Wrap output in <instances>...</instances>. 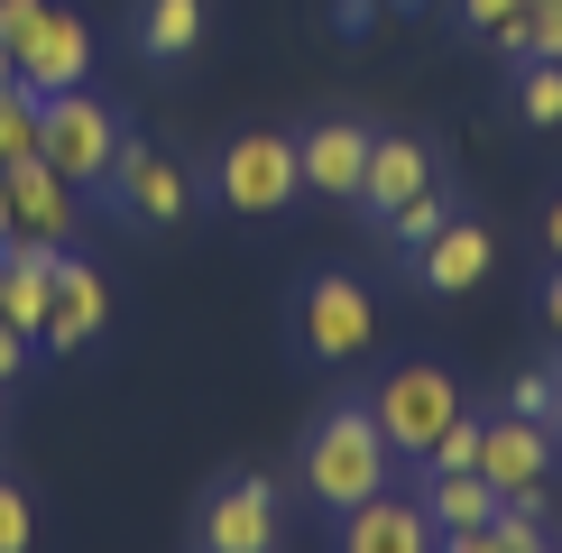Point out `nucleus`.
<instances>
[{
  "label": "nucleus",
  "instance_id": "393cba45",
  "mask_svg": "<svg viewBox=\"0 0 562 553\" xmlns=\"http://www.w3.org/2000/svg\"><path fill=\"white\" fill-rule=\"evenodd\" d=\"M452 10H461V29H471V37H498V29H517V19H526V0H452Z\"/></svg>",
  "mask_w": 562,
  "mask_h": 553
},
{
  "label": "nucleus",
  "instance_id": "4468645a",
  "mask_svg": "<svg viewBox=\"0 0 562 553\" xmlns=\"http://www.w3.org/2000/svg\"><path fill=\"white\" fill-rule=\"evenodd\" d=\"M425 184H434V148H425V138H369V176H360L369 222H387L396 203H415Z\"/></svg>",
  "mask_w": 562,
  "mask_h": 553
},
{
  "label": "nucleus",
  "instance_id": "412c9836",
  "mask_svg": "<svg viewBox=\"0 0 562 553\" xmlns=\"http://www.w3.org/2000/svg\"><path fill=\"white\" fill-rule=\"evenodd\" d=\"M442 222H452V203H442L434 184H425V194H415V203H396V213H387L379 230H387V240H396V249H406V259H415V249H425V240H434Z\"/></svg>",
  "mask_w": 562,
  "mask_h": 553
},
{
  "label": "nucleus",
  "instance_id": "0eeeda50",
  "mask_svg": "<svg viewBox=\"0 0 562 553\" xmlns=\"http://www.w3.org/2000/svg\"><path fill=\"white\" fill-rule=\"evenodd\" d=\"M10 75L29 83V92H75V83H92V29H83V10H56V0H46V19L29 29V46L10 56Z\"/></svg>",
  "mask_w": 562,
  "mask_h": 553
},
{
  "label": "nucleus",
  "instance_id": "f704fd0d",
  "mask_svg": "<svg viewBox=\"0 0 562 553\" xmlns=\"http://www.w3.org/2000/svg\"><path fill=\"white\" fill-rule=\"evenodd\" d=\"M553 433H562V406H553Z\"/></svg>",
  "mask_w": 562,
  "mask_h": 553
},
{
  "label": "nucleus",
  "instance_id": "f257e3e1",
  "mask_svg": "<svg viewBox=\"0 0 562 553\" xmlns=\"http://www.w3.org/2000/svg\"><path fill=\"white\" fill-rule=\"evenodd\" d=\"M387 471H396V452H387V433H379L369 406H333L314 433H304V498H323L333 517L360 507V498H379Z\"/></svg>",
  "mask_w": 562,
  "mask_h": 553
},
{
  "label": "nucleus",
  "instance_id": "9b49d317",
  "mask_svg": "<svg viewBox=\"0 0 562 553\" xmlns=\"http://www.w3.org/2000/svg\"><path fill=\"white\" fill-rule=\"evenodd\" d=\"M0 184H10V230L19 240H75V184H65L46 157H19V167H0Z\"/></svg>",
  "mask_w": 562,
  "mask_h": 553
},
{
  "label": "nucleus",
  "instance_id": "7c9ffc66",
  "mask_svg": "<svg viewBox=\"0 0 562 553\" xmlns=\"http://www.w3.org/2000/svg\"><path fill=\"white\" fill-rule=\"evenodd\" d=\"M544 240H553V268H562V203H553V213H544Z\"/></svg>",
  "mask_w": 562,
  "mask_h": 553
},
{
  "label": "nucleus",
  "instance_id": "1a4fd4ad",
  "mask_svg": "<svg viewBox=\"0 0 562 553\" xmlns=\"http://www.w3.org/2000/svg\"><path fill=\"white\" fill-rule=\"evenodd\" d=\"M333 553H442V526L425 517V498H360V507H341V535Z\"/></svg>",
  "mask_w": 562,
  "mask_h": 553
},
{
  "label": "nucleus",
  "instance_id": "f8f14e48",
  "mask_svg": "<svg viewBox=\"0 0 562 553\" xmlns=\"http://www.w3.org/2000/svg\"><path fill=\"white\" fill-rule=\"evenodd\" d=\"M544 461H553V425H526V415H498V425H480V479H488L498 498L544 489Z\"/></svg>",
  "mask_w": 562,
  "mask_h": 553
},
{
  "label": "nucleus",
  "instance_id": "2f4dec72",
  "mask_svg": "<svg viewBox=\"0 0 562 553\" xmlns=\"http://www.w3.org/2000/svg\"><path fill=\"white\" fill-rule=\"evenodd\" d=\"M19 240V230H10V184H0V249H10Z\"/></svg>",
  "mask_w": 562,
  "mask_h": 553
},
{
  "label": "nucleus",
  "instance_id": "a211bd4d",
  "mask_svg": "<svg viewBox=\"0 0 562 553\" xmlns=\"http://www.w3.org/2000/svg\"><path fill=\"white\" fill-rule=\"evenodd\" d=\"M37 129H46V92L29 83H0V167H19V157H37Z\"/></svg>",
  "mask_w": 562,
  "mask_h": 553
},
{
  "label": "nucleus",
  "instance_id": "bb28decb",
  "mask_svg": "<svg viewBox=\"0 0 562 553\" xmlns=\"http://www.w3.org/2000/svg\"><path fill=\"white\" fill-rule=\"evenodd\" d=\"M29 351H37V341H29V332H19V323H10V314H0V379H19V369H29Z\"/></svg>",
  "mask_w": 562,
  "mask_h": 553
},
{
  "label": "nucleus",
  "instance_id": "c9c22d12",
  "mask_svg": "<svg viewBox=\"0 0 562 553\" xmlns=\"http://www.w3.org/2000/svg\"><path fill=\"white\" fill-rule=\"evenodd\" d=\"M535 553H553V544H535Z\"/></svg>",
  "mask_w": 562,
  "mask_h": 553
},
{
  "label": "nucleus",
  "instance_id": "f03ea898",
  "mask_svg": "<svg viewBox=\"0 0 562 553\" xmlns=\"http://www.w3.org/2000/svg\"><path fill=\"white\" fill-rule=\"evenodd\" d=\"M121 111H111L102 102V92H46V129H37V157H46V167H56L65 184H75V194H83V184H92V194H102V176H111V157H121Z\"/></svg>",
  "mask_w": 562,
  "mask_h": 553
},
{
  "label": "nucleus",
  "instance_id": "dca6fc26",
  "mask_svg": "<svg viewBox=\"0 0 562 553\" xmlns=\"http://www.w3.org/2000/svg\"><path fill=\"white\" fill-rule=\"evenodd\" d=\"M425 517L442 535H471V526L498 517V489H488L480 471H425Z\"/></svg>",
  "mask_w": 562,
  "mask_h": 553
},
{
  "label": "nucleus",
  "instance_id": "2eb2a0df",
  "mask_svg": "<svg viewBox=\"0 0 562 553\" xmlns=\"http://www.w3.org/2000/svg\"><path fill=\"white\" fill-rule=\"evenodd\" d=\"M488 259H498V240H488L480 222H442L425 249H415V276H425L434 295H461V286H480Z\"/></svg>",
  "mask_w": 562,
  "mask_h": 553
},
{
  "label": "nucleus",
  "instance_id": "e433bc0d",
  "mask_svg": "<svg viewBox=\"0 0 562 553\" xmlns=\"http://www.w3.org/2000/svg\"><path fill=\"white\" fill-rule=\"evenodd\" d=\"M553 65H562V56H553Z\"/></svg>",
  "mask_w": 562,
  "mask_h": 553
},
{
  "label": "nucleus",
  "instance_id": "6e6552de",
  "mask_svg": "<svg viewBox=\"0 0 562 553\" xmlns=\"http://www.w3.org/2000/svg\"><path fill=\"white\" fill-rule=\"evenodd\" d=\"M203 553H277V489L268 479H222L194 517Z\"/></svg>",
  "mask_w": 562,
  "mask_h": 553
},
{
  "label": "nucleus",
  "instance_id": "ddd939ff",
  "mask_svg": "<svg viewBox=\"0 0 562 553\" xmlns=\"http://www.w3.org/2000/svg\"><path fill=\"white\" fill-rule=\"evenodd\" d=\"M295 167H304V194H350L360 203V176H369V129L360 121H323L295 138Z\"/></svg>",
  "mask_w": 562,
  "mask_h": 553
},
{
  "label": "nucleus",
  "instance_id": "cd10ccee",
  "mask_svg": "<svg viewBox=\"0 0 562 553\" xmlns=\"http://www.w3.org/2000/svg\"><path fill=\"white\" fill-rule=\"evenodd\" d=\"M442 553H517L498 526H471V535H442Z\"/></svg>",
  "mask_w": 562,
  "mask_h": 553
},
{
  "label": "nucleus",
  "instance_id": "39448f33",
  "mask_svg": "<svg viewBox=\"0 0 562 553\" xmlns=\"http://www.w3.org/2000/svg\"><path fill=\"white\" fill-rule=\"evenodd\" d=\"M295 341H304V360H323V369H341V360H360L369 341H379V305H369V286L360 276H314V286L295 295Z\"/></svg>",
  "mask_w": 562,
  "mask_h": 553
},
{
  "label": "nucleus",
  "instance_id": "4be33fe9",
  "mask_svg": "<svg viewBox=\"0 0 562 553\" xmlns=\"http://www.w3.org/2000/svg\"><path fill=\"white\" fill-rule=\"evenodd\" d=\"M553 406H562V369H526V379H507V415L553 425Z\"/></svg>",
  "mask_w": 562,
  "mask_h": 553
},
{
  "label": "nucleus",
  "instance_id": "7ed1b4c3",
  "mask_svg": "<svg viewBox=\"0 0 562 553\" xmlns=\"http://www.w3.org/2000/svg\"><path fill=\"white\" fill-rule=\"evenodd\" d=\"M369 415H379V433H387L396 461H425L442 443V425L461 415V379H452V369H434V360H406V369H387V379H379Z\"/></svg>",
  "mask_w": 562,
  "mask_h": 553
},
{
  "label": "nucleus",
  "instance_id": "6ab92c4d",
  "mask_svg": "<svg viewBox=\"0 0 562 553\" xmlns=\"http://www.w3.org/2000/svg\"><path fill=\"white\" fill-rule=\"evenodd\" d=\"M517 111H526L535 129H562V65L553 56H526L517 65Z\"/></svg>",
  "mask_w": 562,
  "mask_h": 553
},
{
  "label": "nucleus",
  "instance_id": "473e14b6",
  "mask_svg": "<svg viewBox=\"0 0 562 553\" xmlns=\"http://www.w3.org/2000/svg\"><path fill=\"white\" fill-rule=\"evenodd\" d=\"M387 10H425V0H387Z\"/></svg>",
  "mask_w": 562,
  "mask_h": 553
},
{
  "label": "nucleus",
  "instance_id": "9d476101",
  "mask_svg": "<svg viewBox=\"0 0 562 553\" xmlns=\"http://www.w3.org/2000/svg\"><path fill=\"white\" fill-rule=\"evenodd\" d=\"M102 323H111V286H102V268L75 259V249H56V305H46V351H83V341H102Z\"/></svg>",
  "mask_w": 562,
  "mask_h": 553
},
{
  "label": "nucleus",
  "instance_id": "72a5a7b5",
  "mask_svg": "<svg viewBox=\"0 0 562 553\" xmlns=\"http://www.w3.org/2000/svg\"><path fill=\"white\" fill-rule=\"evenodd\" d=\"M0 83H10V46H0Z\"/></svg>",
  "mask_w": 562,
  "mask_h": 553
},
{
  "label": "nucleus",
  "instance_id": "b1692460",
  "mask_svg": "<svg viewBox=\"0 0 562 553\" xmlns=\"http://www.w3.org/2000/svg\"><path fill=\"white\" fill-rule=\"evenodd\" d=\"M29 544H37V507L19 479H0V553H29Z\"/></svg>",
  "mask_w": 562,
  "mask_h": 553
},
{
  "label": "nucleus",
  "instance_id": "f3484780",
  "mask_svg": "<svg viewBox=\"0 0 562 553\" xmlns=\"http://www.w3.org/2000/svg\"><path fill=\"white\" fill-rule=\"evenodd\" d=\"M203 46V0H138V56L176 65Z\"/></svg>",
  "mask_w": 562,
  "mask_h": 553
},
{
  "label": "nucleus",
  "instance_id": "423d86ee",
  "mask_svg": "<svg viewBox=\"0 0 562 553\" xmlns=\"http://www.w3.org/2000/svg\"><path fill=\"white\" fill-rule=\"evenodd\" d=\"M102 203H111V213H130V222L176 230L184 213H194V176H184L176 157H157L148 138H121V157H111V176H102Z\"/></svg>",
  "mask_w": 562,
  "mask_h": 553
},
{
  "label": "nucleus",
  "instance_id": "a878e982",
  "mask_svg": "<svg viewBox=\"0 0 562 553\" xmlns=\"http://www.w3.org/2000/svg\"><path fill=\"white\" fill-rule=\"evenodd\" d=\"M37 19H46V0H0V46H10V56H19Z\"/></svg>",
  "mask_w": 562,
  "mask_h": 553
},
{
  "label": "nucleus",
  "instance_id": "aec40b11",
  "mask_svg": "<svg viewBox=\"0 0 562 553\" xmlns=\"http://www.w3.org/2000/svg\"><path fill=\"white\" fill-rule=\"evenodd\" d=\"M498 46H507V56H562V0H526V19H517V29H498Z\"/></svg>",
  "mask_w": 562,
  "mask_h": 553
},
{
  "label": "nucleus",
  "instance_id": "5701e85b",
  "mask_svg": "<svg viewBox=\"0 0 562 553\" xmlns=\"http://www.w3.org/2000/svg\"><path fill=\"white\" fill-rule=\"evenodd\" d=\"M425 471H480V425H471V406L442 425V443L425 452Z\"/></svg>",
  "mask_w": 562,
  "mask_h": 553
},
{
  "label": "nucleus",
  "instance_id": "20e7f679",
  "mask_svg": "<svg viewBox=\"0 0 562 553\" xmlns=\"http://www.w3.org/2000/svg\"><path fill=\"white\" fill-rule=\"evenodd\" d=\"M295 138H277V129H249V138H231V157L213 167V194H222V213H240V222H277L295 203Z\"/></svg>",
  "mask_w": 562,
  "mask_h": 553
},
{
  "label": "nucleus",
  "instance_id": "c85d7f7f",
  "mask_svg": "<svg viewBox=\"0 0 562 553\" xmlns=\"http://www.w3.org/2000/svg\"><path fill=\"white\" fill-rule=\"evenodd\" d=\"M369 19H379V0H333V29L341 37H369Z\"/></svg>",
  "mask_w": 562,
  "mask_h": 553
},
{
  "label": "nucleus",
  "instance_id": "c756f323",
  "mask_svg": "<svg viewBox=\"0 0 562 553\" xmlns=\"http://www.w3.org/2000/svg\"><path fill=\"white\" fill-rule=\"evenodd\" d=\"M544 323H553V332H562V268L544 276Z\"/></svg>",
  "mask_w": 562,
  "mask_h": 553
}]
</instances>
